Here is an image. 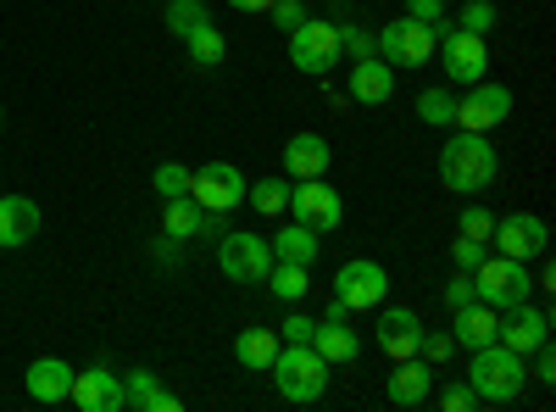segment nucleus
Wrapping results in <instances>:
<instances>
[{"mask_svg":"<svg viewBox=\"0 0 556 412\" xmlns=\"http://www.w3.org/2000/svg\"><path fill=\"white\" fill-rule=\"evenodd\" d=\"M312 329H317V317H306V312H290L285 324H278V340H285V346H306V340H312Z\"/></svg>","mask_w":556,"mask_h":412,"instance_id":"40","label":"nucleus"},{"mask_svg":"<svg viewBox=\"0 0 556 412\" xmlns=\"http://www.w3.org/2000/svg\"><path fill=\"white\" fill-rule=\"evenodd\" d=\"M473 290H479V301L484 307H495V312H506V307H518V301H529L534 296V273H529V262H518V257H484L479 267H473Z\"/></svg>","mask_w":556,"mask_h":412,"instance_id":"4","label":"nucleus"},{"mask_svg":"<svg viewBox=\"0 0 556 412\" xmlns=\"http://www.w3.org/2000/svg\"><path fill=\"white\" fill-rule=\"evenodd\" d=\"M468 301H479V290H473V273H462V267H456V279L445 285V307L456 312V307H468Z\"/></svg>","mask_w":556,"mask_h":412,"instance_id":"42","label":"nucleus"},{"mask_svg":"<svg viewBox=\"0 0 556 412\" xmlns=\"http://www.w3.org/2000/svg\"><path fill=\"white\" fill-rule=\"evenodd\" d=\"M434 396V369L424 357H401L390 369V401L395 407H424Z\"/></svg>","mask_w":556,"mask_h":412,"instance_id":"23","label":"nucleus"},{"mask_svg":"<svg viewBox=\"0 0 556 412\" xmlns=\"http://www.w3.org/2000/svg\"><path fill=\"white\" fill-rule=\"evenodd\" d=\"M484 257H490V251H484V240H468V235H456V240H451V262H456L462 273H473Z\"/></svg>","mask_w":556,"mask_h":412,"instance_id":"37","label":"nucleus"},{"mask_svg":"<svg viewBox=\"0 0 556 412\" xmlns=\"http://www.w3.org/2000/svg\"><path fill=\"white\" fill-rule=\"evenodd\" d=\"M267 17H273V28H278V34H295V28L306 23V7H301V0H273Z\"/></svg>","mask_w":556,"mask_h":412,"instance_id":"36","label":"nucleus"},{"mask_svg":"<svg viewBox=\"0 0 556 412\" xmlns=\"http://www.w3.org/2000/svg\"><path fill=\"white\" fill-rule=\"evenodd\" d=\"M262 285H267V290H273L278 301L301 307V301H306V290H312V267H301V262H273Z\"/></svg>","mask_w":556,"mask_h":412,"instance_id":"27","label":"nucleus"},{"mask_svg":"<svg viewBox=\"0 0 556 412\" xmlns=\"http://www.w3.org/2000/svg\"><path fill=\"white\" fill-rule=\"evenodd\" d=\"M379 351L390 362L401 357H417V340H424V317H417L412 307H379V329H374Z\"/></svg>","mask_w":556,"mask_h":412,"instance_id":"15","label":"nucleus"},{"mask_svg":"<svg viewBox=\"0 0 556 412\" xmlns=\"http://www.w3.org/2000/svg\"><path fill=\"white\" fill-rule=\"evenodd\" d=\"M440 407H445V412H473L479 396H473L468 379H456V385H440Z\"/></svg>","mask_w":556,"mask_h":412,"instance_id":"38","label":"nucleus"},{"mask_svg":"<svg viewBox=\"0 0 556 412\" xmlns=\"http://www.w3.org/2000/svg\"><path fill=\"white\" fill-rule=\"evenodd\" d=\"M295 223L317 228V235H334L345 223V196L329 185V178H290V207H285Z\"/></svg>","mask_w":556,"mask_h":412,"instance_id":"6","label":"nucleus"},{"mask_svg":"<svg viewBox=\"0 0 556 412\" xmlns=\"http://www.w3.org/2000/svg\"><path fill=\"white\" fill-rule=\"evenodd\" d=\"M434 51H440V67H445L451 84H479V78L490 73V45H484V34L445 28Z\"/></svg>","mask_w":556,"mask_h":412,"instance_id":"11","label":"nucleus"},{"mask_svg":"<svg viewBox=\"0 0 556 412\" xmlns=\"http://www.w3.org/2000/svg\"><path fill=\"white\" fill-rule=\"evenodd\" d=\"M513 107H518L513 89H506V84H490V78H479V84H468V96H456V123H451V128L490 134V128H501L506 117H513Z\"/></svg>","mask_w":556,"mask_h":412,"instance_id":"8","label":"nucleus"},{"mask_svg":"<svg viewBox=\"0 0 556 412\" xmlns=\"http://www.w3.org/2000/svg\"><path fill=\"white\" fill-rule=\"evenodd\" d=\"M267 267H273L267 235H223L217 240V273L228 285H262Z\"/></svg>","mask_w":556,"mask_h":412,"instance_id":"9","label":"nucleus"},{"mask_svg":"<svg viewBox=\"0 0 556 412\" xmlns=\"http://www.w3.org/2000/svg\"><path fill=\"white\" fill-rule=\"evenodd\" d=\"M340 28L334 23H323V17H306L295 34H290V62L306 73V78H323L334 62H340Z\"/></svg>","mask_w":556,"mask_h":412,"instance_id":"10","label":"nucleus"},{"mask_svg":"<svg viewBox=\"0 0 556 412\" xmlns=\"http://www.w3.org/2000/svg\"><path fill=\"white\" fill-rule=\"evenodd\" d=\"M228 7H235V12H256V17H262V12L273 7V0H228Z\"/></svg>","mask_w":556,"mask_h":412,"instance_id":"44","label":"nucleus"},{"mask_svg":"<svg viewBox=\"0 0 556 412\" xmlns=\"http://www.w3.org/2000/svg\"><path fill=\"white\" fill-rule=\"evenodd\" d=\"M495 23H501L495 0H468V7H462V23H456V28H468V34H490Z\"/></svg>","mask_w":556,"mask_h":412,"instance_id":"34","label":"nucleus"},{"mask_svg":"<svg viewBox=\"0 0 556 412\" xmlns=\"http://www.w3.org/2000/svg\"><path fill=\"white\" fill-rule=\"evenodd\" d=\"M162 17H167V34H178V39H184V34H195L201 23H212V12L201 7V0H167V12H162Z\"/></svg>","mask_w":556,"mask_h":412,"instance_id":"31","label":"nucleus"},{"mask_svg":"<svg viewBox=\"0 0 556 412\" xmlns=\"http://www.w3.org/2000/svg\"><path fill=\"white\" fill-rule=\"evenodd\" d=\"M267 246H273V262H301V267H312V262L323 257V235H317V228H306V223H285L278 235H267Z\"/></svg>","mask_w":556,"mask_h":412,"instance_id":"25","label":"nucleus"},{"mask_svg":"<svg viewBox=\"0 0 556 412\" xmlns=\"http://www.w3.org/2000/svg\"><path fill=\"white\" fill-rule=\"evenodd\" d=\"M123 401H128L134 412H178V407H184L151 369H128V374H123Z\"/></svg>","mask_w":556,"mask_h":412,"instance_id":"24","label":"nucleus"},{"mask_svg":"<svg viewBox=\"0 0 556 412\" xmlns=\"http://www.w3.org/2000/svg\"><path fill=\"white\" fill-rule=\"evenodd\" d=\"M529 357H534V374H529V379H540V385H556V351H551V340H545V346H534Z\"/></svg>","mask_w":556,"mask_h":412,"instance_id":"43","label":"nucleus"},{"mask_svg":"<svg viewBox=\"0 0 556 412\" xmlns=\"http://www.w3.org/2000/svg\"><path fill=\"white\" fill-rule=\"evenodd\" d=\"M0 117H7V112H0Z\"/></svg>","mask_w":556,"mask_h":412,"instance_id":"45","label":"nucleus"},{"mask_svg":"<svg viewBox=\"0 0 556 412\" xmlns=\"http://www.w3.org/2000/svg\"><path fill=\"white\" fill-rule=\"evenodd\" d=\"M468 357H473V362H468V385H473L479 401L506 407V401L523 396V385H529V357H518L513 346H501V340H490V346H479V351H468Z\"/></svg>","mask_w":556,"mask_h":412,"instance_id":"2","label":"nucleus"},{"mask_svg":"<svg viewBox=\"0 0 556 412\" xmlns=\"http://www.w3.org/2000/svg\"><path fill=\"white\" fill-rule=\"evenodd\" d=\"M434 45L440 34L417 17H390L379 34H374V51L390 62V67H429L434 62Z\"/></svg>","mask_w":556,"mask_h":412,"instance_id":"5","label":"nucleus"},{"mask_svg":"<svg viewBox=\"0 0 556 412\" xmlns=\"http://www.w3.org/2000/svg\"><path fill=\"white\" fill-rule=\"evenodd\" d=\"M334 296L345 301V312H379L390 301V273L374 257H351L334 273Z\"/></svg>","mask_w":556,"mask_h":412,"instance_id":"7","label":"nucleus"},{"mask_svg":"<svg viewBox=\"0 0 556 412\" xmlns=\"http://www.w3.org/2000/svg\"><path fill=\"white\" fill-rule=\"evenodd\" d=\"M267 374H273L278 396L295 401V407H312V401H323V390H329V362H323L312 346H278Z\"/></svg>","mask_w":556,"mask_h":412,"instance_id":"3","label":"nucleus"},{"mask_svg":"<svg viewBox=\"0 0 556 412\" xmlns=\"http://www.w3.org/2000/svg\"><path fill=\"white\" fill-rule=\"evenodd\" d=\"M151 185H156V196H162V201L190 196V167H184V162H162V167L151 173Z\"/></svg>","mask_w":556,"mask_h":412,"instance_id":"32","label":"nucleus"},{"mask_svg":"<svg viewBox=\"0 0 556 412\" xmlns=\"http://www.w3.org/2000/svg\"><path fill=\"white\" fill-rule=\"evenodd\" d=\"M501 346H513L518 357H529L534 346L551 340V312H540L534 301H518V307H506L501 312V329H495Z\"/></svg>","mask_w":556,"mask_h":412,"instance_id":"14","label":"nucleus"},{"mask_svg":"<svg viewBox=\"0 0 556 412\" xmlns=\"http://www.w3.org/2000/svg\"><path fill=\"white\" fill-rule=\"evenodd\" d=\"M417 357H424L429 369L451 362V357H456V340H451V329H445V335H429V329H424V340H417Z\"/></svg>","mask_w":556,"mask_h":412,"instance_id":"35","label":"nucleus"},{"mask_svg":"<svg viewBox=\"0 0 556 412\" xmlns=\"http://www.w3.org/2000/svg\"><path fill=\"white\" fill-rule=\"evenodd\" d=\"M39 207H34V196H0V251H17V246H28L34 235H39Z\"/></svg>","mask_w":556,"mask_h":412,"instance_id":"19","label":"nucleus"},{"mask_svg":"<svg viewBox=\"0 0 556 412\" xmlns=\"http://www.w3.org/2000/svg\"><path fill=\"white\" fill-rule=\"evenodd\" d=\"M184 51H190V62H195V67H223V57H228V39H223L212 23H201L195 34H184Z\"/></svg>","mask_w":556,"mask_h":412,"instance_id":"29","label":"nucleus"},{"mask_svg":"<svg viewBox=\"0 0 556 412\" xmlns=\"http://www.w3.org/2000/svg\"><path fill=\"white\" fill-rule=\"evenodd\" d=\"M190 196L206 212H235V207H245V173L235 162H206L190 173Z\"/></svg>","mask_w":556,"mask_h":412,"instance_id":"13","label":"nucleus"},{"mask_svg":"<svg viewBox=\"0 0 556 412\" xmlns=\"http://www.w3.org/2000/svg\"><path fill=\"white\" fill-rule=\"evenodd\" d=\"M245 207H256V217H285V207H290V178H256V190L245 185Z\"/></svg>","mask_w":556,"mask_h":412,"instance_id":"28","label":"nucleus"},{"mask_svg":"<svg viewBox=\"0 0 556 412\" xmlns=\"http://www.w3.org/2000/svg\"><path fill=\"white\" fill-rule=\"evenodd\" d=\"M462 235H468V240H484L490 246V235H495V212L484 207V201H473V207H462Z\"/></svg>","mask_w":556,"mask_h":412,"instance_id":"33","label":"nucleus"},{"mask_svg":"<svg viewBox=\"0 0 556 412\" xmlns=\"http://www.w3.org/2000/svg\"><path fill=\"white\" fill-rule=\"evenodd\" d=\"M67 401H78L84 412H123L128 401H123V374H112V369H84V374H73V396Z\"/></svg>","mask_w":556,"mask_h":412,"instance_id":"17","label":"nucleus"},{"mask_svg":"<svg viewBox=\"0 0 556 412\" xmlns=\"http://www.w3.org/2000/svg\"><path fill=\"white\" fill-rule=\"evenodd\" d=\"M278 346H285V340H278V329H240L235 335V362H240L245 374H267Z\"/></svg>","mask_w":556,"mask_h":412,"instance_id":"26","label":"nucleus"},{"mask_svg":"<svg viewBox=\"0 0 556 412\" xmlns=\"http://www.w3.org/2000/svg\"><path fill=\"white\" fill-rule=\"evenodd\" d=\"M417 123L451 128L456 123V96H451V89H424V96H417Z\"/></svg>","mask_w":556,"mask_h":412,"instance_id":"30","label":"nucleus"},{"mask_svg":"<svg viewBox=\"0 0 556 412\" xmlns=\"http://www.w3.org/2000/svg\"><path fill=\"white\" fill-rule=\"evenodd\" d=\"M340 51H351V62H362V57H379V51H374V34L356 28V23H345V28H340Z\"/></svg>","mask_w":556,"mask_h":412,"instance_id":"39","label":"nucleus"},{"mask_svg":"<svg viewBox=\"0 0 556 412\" xmlns=\"http://www.w3.org/2000/svg\"><path fill=\"white\" fill-rule=\"evenodd\" d=\"M495 173H501V151L490 146V134L456 128L440 146V185L456 196H484L495 185Z\"/></svg>","mask_w":556,"mask_h":412,"instance_id":"1","label":"nucleus"},{"mask_svg":"<svg viewBox=\"0 0 556 412\" xmlns=\"http://www.w3.org/2000/svg\"><path fill=\"white\" fill-rule=\"evenodd\" d=\"M345 89H351L356 107H390V96H395V67H390L384 57H362V62H351Z\"/></svg>","mask_w":556,"mask_h":412,"instance_id":"16","label":"nucleus"},{"mask_svg":"<svg viewBox=\"0 0 556 412\" xmlns=\"http://www.w3.org/2000/svg\"><path fill=\"white\" fill-rule=\"evenodd\" d=\"M329 162H334V151L323 134H290L285 140V178H323Z\"/></svg>","mask_w":556,"mask_h":412,"instance_id":"20","label":"nucleus"},{"mask_svg":"<svg viewBox=\"0 0 556 412\" xmlns=\"http://www.w3.org/2000/svg\"><path fill=\"white\" fill-rule=\"evenodd\" d=\"M73 374H78L73 362H62V357H39L23 385H28V396H34L39 407H56V401L73 396Z\"/></svg>","mask_w":556,"mask_h":412,"instance_id":"21","label":"nucleus"},{"mask_svg":"<svg viewBox=\"0 0 556 412\" xmlns=\"http://www.w3.org/2000/svg\"><path fill=\"white\" fill-rule=\"evenodd\" d=\"M329 369H340V362H356L362 357V340H356V329L345 324V317H317V329H312V340H306Z\"/></svg>","mask_w":556,"mask_h":412,"instance_id":"22","label":"nucleus"},{"mask_svg":"<svg viewBox=\"0 0 556 412\" xmlns=\"http://www.w3.org/2000/svg\"><path fill=\"white\" fill-rule=\"evenodd\" d=\"M406 17L429 23L434 34H445V28H451V23H445V12H440V0H406Z\"/></svg>","mask_w":556,"mask_h":412,"instance_id":"41","label":"nucleus"},{"mask_svg":"<svg viewBox=\"0 0 556 412\" xmlns=\"http://www.w3.org/2000/svg\"><path fill=\"white\" fill-rule=\"evenodd\" d=\"M495 329H501V312L484 307V301H468V307H456V312H451V340H456V351H479V346H490Z\"/></svg>","mask_w":556,"mask_h":412,"instance_id":"18","label":"nucleus"},{"mask_svg":"<svg viewBox=\"0 0 556 412\" xmlns=\"http://www.w3.org/2000/svg\"><path fill=\"white\" fill-rule=\"evenodd\" d=\"M490 246H495L501 257L540 262V257L551 251V228H545V217H534V212H506V217H495Z\"/></svg>","mask_w":556,"mask_h":412,"instance_id":"12","label":"nucleus"}]
</instances>
